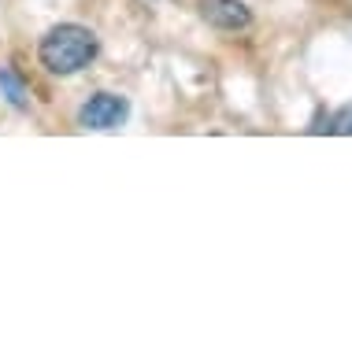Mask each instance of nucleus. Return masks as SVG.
Here are the masks:
<instances>
[{
	"label": "nucleus",
	"instance_id": "nucleus-1",
	"mask_svg": "<svg viewBox=\"0 0 352 355\" xmlns=\"http://www.w3.org/2000/svg\"><path fill=\"white\" fill-rule=\"evenodd\" d=\"M97 55V33L78 26V22H63V26L49 30L41 41V63L52 74H78L82 67H90Z\"/></svg>",
	"mask_w": 352,
	"mask_h": 355
},
{
	"label": "nucleus",
	"instance_id": "nucleus-2",
	"mask_svg": "<svg viewBox=\"0 0 352 355\" xmlns=\"http://www.w3.org/2000/svg\"><path fill=\"white\" fill-rule=\"evenodd\" d=\"M126 115H130L126 96H119V93H93L82 104L78 122L85 130H119L126 122Z\"/></svg>",
	"mask_w": 352,
	"mask_h": 355
},
{
	"label": "nucleus",
	"instance_id": "nucleus-3",
	"mask_svg": "<svg viewBox=\"0 0 352 355\" xmlns=\"http://www.w3.org/2000/svg\"><path fill=\"white\" fill-rule=\"evenodd\" d=\"M196 4H201V15L219 30H245L252 22L249 8L241 0H196Z\"/></svg>",
	"mask_w": 352,
	"mask_h": 355
},
{
	"label": "nucleus",
	"instance_id": "nucleus-4",
	"mask_svg": "<svg viewBox=\"0 0 352 355\" xmlns=\"http://www.w3.org/2000/svg\"><path fill=\"white\" fill-rule=\"evenodd\" d=\"M0 93L8 96V104H12V107H19V111L26 107V89L15 78V71H8V67H0Z\"/></svg>",
	"mask_w": 352,
	"mask_h": 355
},
{
	"label": "nucleus",
	"instance_id": "nucleus-5",
	"mask_svg": "<svg viewBox=\"0 0 352 355\" xmlns=\"http://www.w3.org/2000/svg\"><path fill=\"white\" fill-rule=\"evenodd\" d=\"M326 133H337V137H352V104H345L341 111L326 119Z\"/></svg>",
	"mask_w": 352,
	"mask_h": 355
}]
</instances>
